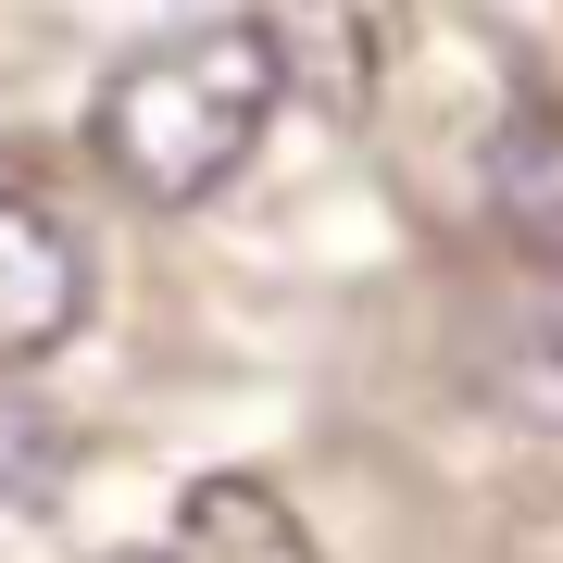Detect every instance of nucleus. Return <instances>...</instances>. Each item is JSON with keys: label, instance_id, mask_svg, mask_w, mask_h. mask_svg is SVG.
Listing matches in <instances>:
<instances>
[{"label": "nucleus", "instance_id": "f257e3e1", "mask_svg": "<svg viewBox=\"0 0 563 563\" xmlns=\"http://www.w3.org/2000/svg\"><path fill=\"white\" fill-rule=\"evenodd\" d=\"M288 101V25L263 13H201L139 63H113L101 88V163L139 201H201L251 163V139Z\"/></svg>", "mask_w": 563, "mask_h": 563}, {"label": "nucleus", "instance_id": "f03ea898", "mask_svg": "<svg viewBox=\"0 0 563 563\" xmlns=\"http://www.w3.org/2000/svg\"><path fill=\"white\" fill-rule=\"evenodd\" d=\"M88 301V251H76V225L51 213V188L25 176L13 151H0V376L13 363H38L63 325H76Z\"/></svg>", "mask_w": 563, "mask_h": 563}, {"label": "nucleus", "instance_id": "7ed1b4c3", "mask_svg": "<svg viewBox=\"0 0 563 563\" xmlns=\"http://www.w3.org/2000/svg\"><path fill=\"white\" fill-rule=\"evenodd\" d=\"M488 225H501V251L563 301V113L551 101H526L488 139Z\"/></svg>", "mask_w": 563, "mask_h": 563}, {"label": "nucleus", "instance_id": "20e7f679", "mask_svg": "<svg viewBox=\"0 0 563 563\" xmlns=\"http://www.w3.org/2000/svg\"><path fill=\"white\" fill-rule=\"evenodd\" d=\"M163 563H313V539L263 476H201L163 526Z\"/></svg>", "mask_w": 563, "mask_h": 563}, {"label": "nucleus", "instance_id": "39448f33", "mask_svg": "<svg viewBox=\"0 0 563 563\" xmlns=\"http://www.w3.org/2000/svg\"><path fill=\"white\" fill-rule=\"evenodd\" d=\"M63 488V426L25 401L13 376H0V514H25V501H51Z\"/></svg>", "mask_w": 563, "mask_h": 563}]
</instances>
